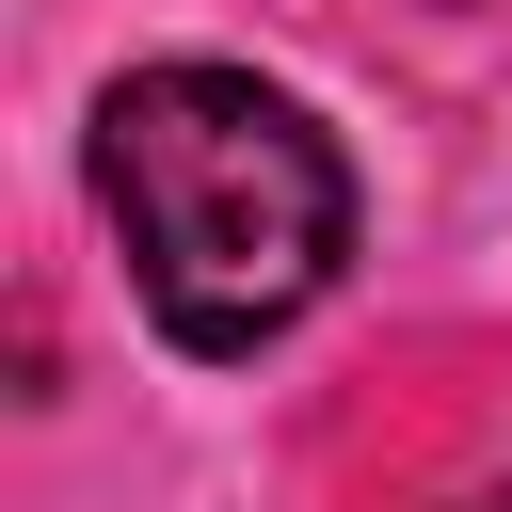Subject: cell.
<instances>
[{"instance_id":"cell-1","label":"cell","mask_w":512,"mask_h":512,"mask_svg":"<svg viewBox=\"0 0 512 512\" xmlns=\"http://www.w3.org/2000/svg\"><path fill=\"white\" fill-rule=\"evenodd\" d=\"M96 208L176 352L288 336L352 256V160L256 64H128L96 96Z\"/></svg>"},{"instance_id":"cell-2","label":"cell","mask_w":512,"mask_h":512,"mask_svg":"<svg viewBox=\"0 0 512 512\" xmlns=\"http://www.w3.org/2000/svg\"><path fill=\"white\" fill-rule=\"evenodd\" d=\"M464 512H512V464H496V480H480V496H464Z\"/></svg>"}]
</instances>
